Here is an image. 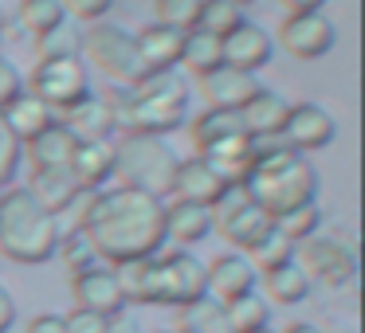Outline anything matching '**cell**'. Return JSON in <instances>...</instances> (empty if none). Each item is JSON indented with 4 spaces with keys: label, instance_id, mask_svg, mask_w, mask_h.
<instances>
[{
    "label": "cell",
    "instance_id": "obj_1",
    "mask_svg": "<svg viewBox=\"0 0 365 333\" xmlns=\"http://www.w3.org/2000/svg\"><path fill=\"white\" fill-rule=\"evenodd\" d=\"M79 231L87 236L95 259L122 267L134 259H153L165 247V200L138 189H98L91 192Z\"/></svg>",
    "mask_w": 365,
    "mask_h": 333
},
{
    "label": "cell",
    "instance_id": "obj_2",
    "mask_svg": "<svg viewBox=\"0 0 365 333\" xmlns=\"http://www.w3.org/2000/svg\"><path fill=\"white\" fill-rule=\"evenodd\" d=\"M103 102L114 114V130L142 134V137H165L185 126L189 87H185V79L177 71H150L138 87L110 83Z\"/></svg>",
    "mask_w": 365,
    "mask_h": 333
},
{
    "label": "cell",
    "instance_id": "obj_3",
    "mask_svg": "<svg viewBox=\"0 0 365 333\" xmlns=\"http://www.w3.org/2000/svg\"><path fill=\"white\" fill-rule=\"evenodd\" d=\"M255 165L247 173V192L263 212L275 216L291 212V208L314 204L318 196V169L307 161V153H294L283 134L271 137H252Z\"/></svg>",
    "mask_w": 365,
    "mask_h": 333
},
{
    "label": "cell",
    "instance_id": "obj_4",
    "mask_svg": "<svg viewBox=\"0 0 365 333\" xmlns=\"http://www.w3.org/2000/svg\"><path fill=\"white\" fill-rule=\"evenodd\" d=\"M59 236H63V223L48 208H40V200L28 189L9 184L0 192V255L24 267H40L56 255Z\"/></svg>",
    "mask_w": 365,
    "mask_h": 333
},
{
    "label": "cell",
    "instance_id": "obj_5",
    "mask_svg": "<svg viewBox=\"0 0 365 333\" xmlns=\"http://www.w3.org/2000/svg\"><path fill=\"white\" fill-rule=\"evenodd\" d=\"M177 153L165 145V137H142V134H122L114 142V176H122V189H138L145 196L169 200L177 173Z\"/></svg>",
    "mask_w": 365,
    "mask_h": 333
},
{
    "label": "cell",
    "instance_id": "obj_6",
    "mask_svg": "<svg viewBox=\"0 0 365 333\" xmlns=\"http://www.w3.org/2000/svg\"><path fill=\"white\" fill-rule=\"evenodd\" d=\"M83 51H87L91 63L103 75H110V83H118V87H138V83L150 75L142 51H138V36L126 32V28H118V24H106V20H98V24H91L87 32H83Z\"/></svg>",
    "mask_w": 365,
    "mask_h": 333
},
{
    "label": "cell",
    "instance_id": "obj_7",
    "mask_svg": "<svg viewBox=\"0 0 365 333\" xmlns=\"http://www.w3.org/2000/svg\"><path fill=\"white\" fill-rule=\"evenodd\" d=\"M28 95H36L43 106L56 110V118H63L67 110L91 98V75L83 67V56H63V59H40L32 67V75L24 79Z\"/></svg>",
    "mask_w": 365,
    "mask_h": 333
},
{
    "label": "cell",
    "instance_id": "obj_8",
    "mask_svg": "<svg viewBox=\"0 0 365 333\" xmlns=\"http://www.w3.org/2000/svg\"><path fill=\"white\" fill-rule=\"evenodd\" d=\"M208 212H212V231H220L240 255H244L255 239H263V231L271 228V216L252 200V192H247L244 181L224 184V192L216 196V204L208 208Z\"/></svg>",
    "mask_w": 365,
    "mask_h": 333
},
{
    "label": "cell",
    "instance_id": "obj_9",
    "mask_svg": "<svg viewBox=\"0 0 365 333\" xmlns=\"http://www.w3.org/2000/svg\"><path fill=\"white\" fill-rule=\"evenodd\" d=\"M208 294V270L192 251L153 255V306H189Z\"/></svg>",
    "mask_w": 365,
    "mask_h": 333
},
{
    "label": "cell",
    "instance_id": "obj_10",
    "mask_svg": "<svg viewBox=\"0 0 365 333\" xmlns=\"http://www.w3.org/2000/svg\"><path fill=\"white\" fill-rule=\"evenodd\" d=\"M294 263L307 270V278H318L326 286H346L349 278L357 275V255L346 239L334 236H310L299 243L294 251Z\"/></svg>",
    "mask_w": 365,
    "mask_h": 333
},
{
    "label": "cell",
    "instance_id": "obj_11",
    "mask_svg": "<svg viewBox=\"0 0 365 333\" xmlns=\"http://www.w3.org/2000/svg\"><path fill=\"white\" fill-rule=\"evenodd\" d=\"M279 43L294 59H322L338 43V28L322 12H302V16H287L279 24Z\"/></svg>",
    "mask_w": 365,
    "mask_h": 333
},
{
    "label": "cell",
    "instance_id": "obj_12",
    "mask_svg": "<svg viewBox=\"0 0 365 333\" xmlns=\"http://www.w3.org/2000/svg\"><path fill=\"white\" fill-rule=\"evenodd\" d=\"M283 137L294 153H314V149H326L338 137V122H334V114L322 102H294L287 110Z\"/></svg>",
    "mask_w": 365,
    "mask_h": 333
},
{
    "label": "cell",
    "instance_id": "obj_13",
    "mask_svg": "<svg viewBox=\"0 0 365 333\" xmlns=\"http://www.w3.org/2000/svg\"><path fill=\"white\" fill-rule=\"evenodd\" d=\"M71 298H75V310H91V314H103V317H114L118 310H126L114 267H98V263L71 275Z\"/></svg>",
    "mask_w": 365,
    "mask_h": 333
},
{
    "label": "cell",
    "instance_id": "obj_14",
    "mask_svg": "<svg viewBox=\"0 0 365 333\" xmlns=\"http://www.w3.org/2000/svg\"><path fill=\"white\" fill-rule=\"evenodd\" d=\"M220 48H224V67H236V71H244V75H255L259 67L271 63V56H275L271 32L259 28V24H252V20H244L240 28H232V32L220 40Z\"/></svg>",
    "mask_w": 365,
    "mask_h": 333
},
{
    "label": "cell",
    "instance_id": "obj_15",
    "mask_svg": "<svg viewBox=\"0 0 365 333\" xmlns=\"http://www.w3.org/2000/svg\"><path fill=\"white\" fill-rule=\"evenodd\" d=\"M208 270V294L216 302H236L244 294H252L259 286V270L247 263V255L228 251V255H216L212 263H205Z\"/></svg>",
    "mask_w": 365,
    "mask_h": 333
},
{
    "label": "cell",
    "instance_id": "obj_16",
    "mask_svg": "<svg viewBox=\"0 0 365 333\" xmlns=\"http://www.w3.org/2000/svg\"><path fill=\"white\" fill-rule=\"evenodd\" d=\"M224 184H228V181H224V176L216 173L205 157H185V161H177L173 192H169V200H189V204L212 208L216 196L224 192Z\"/></svg>",
    "mask_w": 365,
    "mask_h": 333
},
{
    "label": "cell",
    "instance_id": "obj_17",
    "mask_svg": "<svg viewBox=\"0 0 365 333\" xmlns=\"http://www.w3.org/2000/svg\"><path fill=\"white\" fill-rule=\"evenodd\" d=\"M197 83H200V98H205L208 110H240L259 90L255 75H244L236 67H216V71L200 75Z\"/></svg>",
    "mask_w": 365,
    "mask_h": 333
},
{
    "label": "cell",
    "instance_id": "obj_18",
    "mask_svg": "<svg viewBox=\"0 0 365 333\" xmlns=\"http://www.w3.org/2000/svg\"><path fill=\"white\" fill-rule=\"evenodd\" d=\"M67 173L75 176L83 192H98L114 176V145L110 142H79L71 153Z\"/></svg>",
    "mask_w": 365,
    "mask_h": 333
},
{
    "label": "cell",
    "instance_id": "obj_19",
    "mask_svg": "<svg viewBox=\"0 0 365 333\" xmlns=\"http://www.w3.org/2000/svg\"><path fill=\"white\" fill-rule=\"evenodd\" d=\"M287 110H291V102H287L279 90L259 87L244 106H240V118H244L247 137H271V134H283Z\"/></svg>",
    "mask_w": 365,
    "mask_h": 333
},
{
    "label": "cell",
    "instance_id": "obj_20",
    "mask_svg": "<svg viewBox=\"0 0 365 333\" xmlns=\"http://www.w3.org/2000/svg\"><path fill=\"white\" fill-rule=\"evenodd\" d=\"M75 145H79V137H75L63 122H56V126H48L40 137H32V142L24 145V157H28V165H32V173H43V169H67L71 165Z\"/></svg>",
    "mask_w": 365,
    "mask_h": 333
},
{
    "label": "cell",
    "instance_id": "obj_21",
    "mask_svg": "<svg viewBox=\"0 0 365 333\" xmlns=\"http://www.w3.org/2000/svg\"><path fill=\"white\" fill-rule=\"evenodd\" d=\"M28 192H32L36 200H40V208H48L51 216H67V208L79 200V184H75V176L67 173V169H43V173H32V181L24 184Z\"/></svg>",
    "mask_w": 365,
    "mask_h": 333
},
{
    "label": "cell",
    "instance_id": "obj_22",
    "mask_svg": "<svg viewBox=\"0 0 365 333\" xmlns=\"http://www.w3.org/2000/svg\"><path fill=\"white\" fill-rule=\"evenodd\" d=\"M0 114H4V122H9V130L16 134L20 145H28L32 137H40L48 126H56V122H59L56 110H51V106H43L40 98L28 95V90H24L20 98H12V102L4 106Z\"/></svg>",
    "mask_w": 365,
    "mask_h": 333
},
{
    "label": "cell",
    "instance_id": "obj_23",
    "mask_svg": "<svg viewBox=\"0 0 365 333\" xmlns=\"http://www.w3.org/2000/svg\"><path fill=\"white\" fill-rule=\"evenodd\" d=\"M212 231V212L205 204H189V200H169L165 204V239L177 243H200Z\"/></svg>",
    "mask_w": 365,
    "mask_h": 333
},
{
    "label": "cell",
    "instance_id": "obj_24",
    "mask_svg": "<svg viewBox=\"0 0 365 333\" xmlns=\"http://www.w3.org/2000/svg\"><path fill=\"white\" fill-rule=\"evenodd\" d=\"M181 43H185V32L165 24H150L138 32V51H142L150 71H173L181 63Z\"/></svg>",
    "mask_w": 365,
    "mask_h": 333
},
{
    "label": "cell",
    "instance_id": "obj_25",
    "mask_svg": "<svg viewBox=\"0 0 365 333\" xmlns=\"http://www.w3.org/2000/svg\"><path fill=\"white\" fill-rule=\"evenodd\" d=\"M59 122H63L79 142H110V134H114V114L106 110V102L95 95L83 98V102L75 106V110H67Z\"/></svg>",
    "mask_w": 365,
    "mask_h": 333
},
{
    "label": "cell",
    "instance_id": "obj_26",
    "mask_svg": "<svg viewBox=\"0 0 365 333\" xmlns=\"http://www.w3.org/2000/svg\"><path fill=\"white\" fill-rule=\"evenodd\" d=\"M189 134H192L197 153H205L208 145L228 142V137H240V134H247V130H244L240 110H208V106H205V114H197V118H192Z\"/></svg>",
    "mask_w": 365,
    "mask_h": 333
},
{
    "label": "cell",
    "instance_id": "obj_27",
    "mask_svg": "<svg viewBox=\"0 0 365 333\" xmlns=\"http://www.w3.org/2000/svg\"><path fill=\"white\" fill-rule=\"evenodd\" d=\"M177 329H185V333H232V322H228L224 302L205 294V298L177 310Z\"/></svg>",
    "mask_w": 365,
    "mask_h": 333
},
{
    "label": "cell",
    "instance_id": "obj_28",
    "mask_svg": "<svg viewBox=\"0 0 365 333\" xmlns=\"http://www.w3.org/2000/svg\"><path fill=\"white\" fill-rule=\"evenodd\" d=\"M263 286H267V298L279 302V306H299V302L310 294V278L294 259L283 263V267L263 270Z\"/></svg>",
    "mask_w": 365,
    "mask_h": 333
},
{
    "label": "cell",
    "instance_id": "obj_29",
    "mask_svg": "<svg viewBox=\"0 0 365 333\" xmlns=\"http://www.w3.org/2000/svg\"><path fill=\"white\" fill-rule=\"evenodd\" d=\"M181 63L189 67L192 75H208L216 71V67H224V48L216 36H208L205 28H192V32H185V43H181Z\"/></svg>",
    "mask_w": 365,
    "mask_h": 333
},
{
    "label": "cell",
    "instance_id": "obj_30",
    "mask_svg": "<svg viewBox=\"0 0 365 333\" xmlns=\"http://www.w3.org/2000/svg\"><path fill=\"white\" fill-rule=\"evenodd\" d=\"M294 251H299V243L294 239H287L283 231L271 223L267 231H263V239H255L252 247H247V263H252L255 270H271V267H283V263L294 259Z\"/></svg>",
    "mask_w": 365,
    "mask_h": 333
},
{
    "label": "cell",
    "instance_id": "obj_31",
    "mask_svg": "<svg viewBox=\"0 0 365 333\" xmlns=\"http://www.w3.org/2000/svg\"><path fill=\"white\" fill-rule=\"evenodd\" d=\"M224 310H228L232 333H255V329H267V322H271L267 298H259L255 290L236 298V302H224Z\"/></svg>",
    "mask_w": 365,
    "mask_h": 333
},
{
    "label": "cell",
    "instance_id": "obj_32",
    "mask_svg": "<svg viewBox=\"0 0 365 333\" xmlns=\"http://www.w3.org/2000/svg\"><path fill=\"white\" fill-rule=\"evenodd\" d=\"M36 56L40 59H63V56H83V32L75 28V20H63L51 32L36 36Z\"/></svg>",
    "mask_w": 365,
    "mask_h": 333
},
{
    "label": "cell",
    "instance_id": "obj_33",
    "mask_svg": "<svg viewBox=\"0 0 365 333\" xmlns=\"http://www.w3.org/2000/svg\"><path fill=\"white\" fill-rule=\"evenodd\" d=\"M244 9L240 4H232V0H200V16H197V28H205L208 36H216V40H224V36L232 32V28L244 24Z\"/></svg>",
    "mask_w": 365,
    "mask_h": 333
},
{
    "label": "cell",
    "instance_id": "obj_34",
    "mask_svg": "<svg viewBox=\"0 0 365 333\" xmlns=\"http://www.w3.org/2000/svg\"><path fill=\"white\" fill-rule=\"evenodd\" d=\"M63 20H67V12H63L59 0H20V24L32 36L51 32V28L63 24Z\"/></svg>",
    "mask_w": 365,
    "mask_h": 333
},
{
    "label": "cell",
    "instance_id": "obj_35",
    "mask_svg": "<svg viewBox=\"0 0 365 333\" xmlns=\"http://www.w3.org/2000/svg\"><path fill=\"white\" fill-rule=\"evenodd\" d=\"M271 223H275V228L283 231L287 239L302 243V239L318 236V228H322V212H318V204H302V208H291V212L275 216Z\"/></svg>",
    "mask_w": 365,
    "mask_h": 333
},
{
    "label": "cell",
    "instance_id": "obj_36",
    "mask_svg": "<svg viewBox=\"0 0 365 333\" xmlns=\"http://www.w3.org/2000/svg\"><path fill=\"white\" fill-rule=\"evenodd\" d=\"M153 12H158V24L177 28V32H192L200 16V0H153Z\"/></svg>",
    "mask_w": 365,
    "mask_h": 333
},
{
    "label": "cell",
    "instance_id": "obj_37",
    "mask_svg": "<svg viewBox=\"0 0 365 333\" xmlns=\"http://www.w3.org/2000/svg\"><path fill=\"white\" fill-rule=\"evenodd\" d=\"M56 255L63 259V267L71 270V275L95 267V251H91V243H87V236H83V231H63V236H59Z\"/></svg>",
    "mask_w": 365,
    "mask_h": 333
},
{
    "label": "cell",
    "instance_id": "obj_38",
    "mask_svg": "<svg viewBox=\"0 0 365 333\" xmlns=\"http://www.w3.org/2000/svg\"><path fill=\"white\" fill-rule=\"evenodd\" d=\"M20 157H24V145L16 142V134L9 130L4 114H0V189H9L20 173Z\"/></svg>",
    "mask_w": 365,
    "mask_h": 333
},
{
    "label": "cell",
    "instance_id": "obj_39",
    "mask_svg": "<svg viewBox=\"0 0 365 333\" xmlns=\"http://www.w3.org/2000/svg\"><path fill=\"white\" fill-rule=\"evenodd\" d=\"M67 12V20H91V24H98V20L110 16L114 0H59Z\"/></svg>",
    "mask_w": 365,
    "mask_h": 333
},
{
    "label": "cell",
    "instance_id": "obj_40",
    "mask_svg": "<svg viewBox=\"0 0 365 333\" xmlns=\"http://www.w3.org/2000/svg\"><path fill=\"white\" fill-rule=\"evenodd\" d=\"M24 75H20V67L12 63L9 56H0V110L12 102V98H20L24 95Z\"/></svg>",
    "mask_w": 365,
    "mask_h": 333
},
{
    "label": "cell",
    "instance_id": "obj_41",
    "mask_svg": "<svg viewBox=\"0 0 365 333\" xmlns=\"http://www.w3.org/2000/svg\"><path fill=\"white\" fill-rule=\"evenodd\" d=\"M63 322H67V333H106L110 329V317L91 314V310H71Z\"/></svg>",
    "mask_w": 365,
    "mask_h": 333
},
{
    "label": "cell",
    "instance_id": "obj_42",
    "mask_svg": "<svg viewBox=\"0 0 365 333\" xmlns=\"http://www.w3.org/2000/svg\"><path fill=\"white\" fill-rule=\"evenodd\" d=\"M28 333H67V322L63 314H36L28 322Z\"/></svg>",
    "mask_w": 365,
    "mask_h": 333
},
{
    "label": "cell",
    "instance_id": "obj_43",
    "mask_svg": "<svg viewBox=\"0 0 365 333\" xmlns=\"http://www.w3.org/2000/svg\"><path fill=\"white\" fill-rule=\"evenodd\" d=\"M12 322H16V302H12V294L0 286V333H9Z\"/></svg>",
    "mask_w": 365,
    "mask_h": 333
},
{
    "label": "cell",
    "instance_id": "obj_44",
    "mask_svg": "<svg viewBox=\"0 0 365 333\" xmlns=\"http://www.w3.org/2000/svg\"><path fill=\"white\" fill-rule=\"evenodd\" d=\"M106 333H142V325H138V317L130 314V310H118V314L110 317V329Z\"/></svg>",
    "mask_w": 365,
    "mask_h": 333
},
{
    "label": "cell",
    "instance_id": "obj_45",
    "mask_svg": "<svg viewBox=\"0 0 365 333\" xmlns=\"http://www.w3.org/2000/svg\"><path fill=\"white\" fill-rule=\"evenodd\" d=\"M287 9V16H302V12H322L326 0H279Z\"/></svg>",
    "mask_w": 365,
    "mask_h": 333
},
{
    "label": "cell",
    "instance_id": "obj_46",
    "mask_svg": "<svg viewBox=\"0 0 365 333\" xmlns=\"http://www.w3.org/2000/svg\"><path fill=\"white\" fill-rule=\"evenodd\" d=\"M283 333H322L318 325H310V322H294V325H287Z\"/></svg>",
    "mask_w": 365,
    "mask_h": 333
},
{
    "label": "cell",
    "instance_id": "obj_47",
    "mask_svg": "<svg viewBox=\"0 0 365 333\" xmlns=\"http://www.w3.org/2000/svg\"><path fill=\"white\" fill-rule=\"evenodd\" d=\"M4 36H9V12H4V4H0V43H4Z\"/></svg>",
    "mask_w": 365,
    "mask_h": 333
},
{
    "label": "cell",
    "instance_id": "obj_48",
    "mask_svg": "<svg viewBox=\"0 0 365 333\" xmlns=\"http://www.w3.org/2000/svg\"><path fill=\"white\" fill-rule=\"evenodd\" d=\"M232 4H240V9H244V4H255V0H232Z\"/></svg>",
    "mask_w": 365,
    "mask_h": 333
},
{
    "label": "cell",
    "instance_id": "obj_49",
    "mask_svg": "<svg viewBox=\"0 0 365 333\" xmlns=\"http://www.w3.org/2000/svg\"><path fill=\"white\" fill-rule=\"evenodd\" d=\"M153 333H185V329H153Z\"/></svg>",
    "mask_w": 365,
    "mask_h": 333
},
{
    "label": "cell",
    "instance_id": "obj_50",
    "mask_svg": "<svg viewBox=\"0 0 365 333\" xmlns=\"http://www.w3.org/2000/svg\"><path fill=\"white\" fill-rule=\"evenodd\" d=\"M255 333H271V325H267V329H255Z\"/></svg>",
    "mask_w": 365,
    "mask_h": 333
},
{
    "label": "cell",
    "instance_id": "obj_51",
    "mask_svg": "<svg viewBox=\"0 0 365 333\" xmlns=\"http://www.w3.org/2000/svg\"><path fill=\"white\" fill-rule=\"evenodd\" d=\"M0 192H4V189H0Z\"/></svg>",
    "mask_w": 365,
    "mask_h": 333
}]
</instances>
